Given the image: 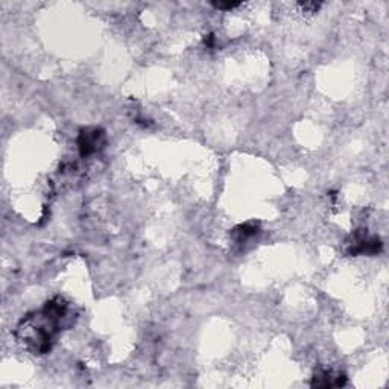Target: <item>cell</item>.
Instances as JSON below:
<instances>
[{
	"label": "cell",
	"instance_id": "obj_1",
	"mask_svg": "<svg viewBox=\"0 0 389 389\" xmlns=\"http://www.w3.org/2000/svg\"><path fill=\"white\" fill-rule=\"evenodd\" d=\"M101 139H102V134L97 128L85 129V131L81 133L79 139H78V146H79L81 155L85 157V155L93 154L97 149V144L101 143Z\"/></svg>",
	"mask_w": 389,
	"mask_h": 389
},
{
	"label": "cell",
	"instance_id": "obj_2",
	"mask_svg": "<svg viewBox=\"0 0 389 389\" xmlns=\"http://www.w3.org/2000/svg\"><path fill=\"white\" fill-rule=\"evenodd\" d=\"M240 3L239 2H230V3H213V6L216 9H233V8H237Z\"/></svg>",
	"mask_w": 389,
	"mask_h": 389
}]
</instances>
